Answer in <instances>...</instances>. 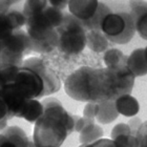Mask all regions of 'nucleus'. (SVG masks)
I'll return each instance as SVG.
<instances>
[{
    "label": "nucleus",
    "mask_w": 147,
    "mask_h": 147,
    "mask_svg": "<svg viewBox=\"0 0 147 147\" xmlns=\"http://www.w3.org/2000/svg\"><path fill=\"white\" fill-rule=\"evenodd\" d=\"M111 13V9L108 7L105 3L99 1V5L96 9L95 14L87 20H83L82 24L85 28V31L90 30H101V24L106 16Z\"/></svg>",
    "instance_id": "nucleus-18"
},
{
    "label": "nucleus",
    "mask_w": 147,
    "mask_h": 147,
    "mask_svg": "<svg viewBox=\"0 0 147 147\" xmlns=\"http://www.w3.org/2000/svg\"><path fill=\"white\" fill-rule=\"evenodd\" d=\"M49 5V0H25L23 2L22 12L26 18L40 14Z\"/></svg>",
    "instance_id": "nucleus-23"
},
{
    "label": "nucleus",
    "mask_w": 147,
    "mask_h": 147,
    "mask_svg": "<svg viewBox=\"0 0 147 147\" xmlns=\"http://www.w3.org/2000/svg\"><path fill=\"white\" fill-rule=\"evenodd\" d=\"M58 32L45 39L35 40V41L31 40L32 52L38 53V54H47V53L53 52L58 46Z\"/></svg>",
    "instance_id": "nucleus-21"
},
{
    "label": "nucleus",
    "mask_w": 147,
    "mask_h": 147,
    "mask_svg": "<svg viewBox=\"0 0 147 147\" xmlns=\"http://www.w3.org/2000/svg\"><path fill=\"white\" fill-rule=\"evenodd\" d=\"M109 40L101 30L86 31V46L95 53H104L108 49Z\"/></svg>",
    "instance_id": "nucleus-17"
},
{
    "label": "nucleus",
    "mask_w": 147,
    "mask_h": 147,
    "mask_svg": "<svg viewBox=\"0 0 147 147\" xmlns=\"http://www.w3.org/2000/svg\"><path fill=\"white\" fill-rule=\"evenodd\" d=\"M92 68L82 66L69 75L64 81V89L69 98L79 102H90V81Z\"/></svg>",
    "instance_id": "nucleus-6"
},
{
    "label": "nucleus",
    "mask_w": 147,
    "mask_h": 147,
    "mask_svg": "<svg viewBox=\"0 0 147 147\" xmlns=\"http://www.w3.org/2000/svg\"><path fill=\"white\" fill-rule=\"evenodd\" d=\"M41 102H42L43 107H44L45 115H49V116H53L55 118H58L59 120H61L67 128L68 135H71V132L75 131L74 116L65 109L60 100L47 96V98L43 99Z\"/></svg>",
    "instance_id": "nucleus-11"
},
{
    "label": "nucleus",
    "mask_w": 147,
    "mask_h": 147,
    "mask_svg": "<svg viewBox=\"0 0 147 147\" xmlns=\"http://www.w3.org/2000/svg\"><path fill=\"white\" fill-rule=\"evenodd\" d=\"M136 137H137V140H138L139 146L147 147V121L142 122Z\"/></svg>",
    "instance_id": "nucleus-30"
},
{
    "label": "nucleus",
    "mask_w": 147,
    "mask_h": 147,
    "mask_svg": "<svg viewBox=\"0 0 147 147\" xmlns=\"http://www.w3.org/2000/svg\"><path fill=\"white\" fill-rule=\"evenodd\" d=\"M7 121H9V119H4L2 121H0V130L4 129L7 126Z\"/></svg>",
    "instance_id": "nucleus-39"
},
{
    "label": "nucleus",
    "mask_w": 147,
    "mask_h": 147,
    "mask_svg": "<svg viewBox=\"0 0 147 147\" xmlns=\"http://www.w3.org/2000/svg\"><path fill=\"white\" fill-rule=\"evenodd\" d=\"M145 57H146V60H147V46L145 47Z\"/></svg>",
    "instance_id": "nucleus-42"
},
{
    "label": "nucleus",
    "mask_w": 147,
    "mask_h": 147,
    "mask_svg": "<svg viewBox=\"0 0 147 147\" xmlns=\"http://www.w3.org/2000/svg\"><path fill=\"white\" fill-rule=\"evenodd\" d=\"M108 68V67H107ZM113 85V99L126 94H131L135 86L136 77L127 66L120 68H108Z\"/></svg>",
    "instance_id": "nucleus-10"
},
{
    "label": "nucleus",
    "mask_w": 147,
    "mask_h": 147,
    "mask_svg": "<svg viewBox=\"0 0 147 147\" xmlns=\"http://www.w3.org/2000/svg\"><path fill=\"white\" fill-rule=\"evenodd\" d=\"M128 126H129V128H130V130H131V134L132 135H137V132H138L139 128H140V126H141L142 124V121L141 119L139 118V117H131L130 118V120L128 121Z\"/></svg>",
    "instance_id": "nucleus-33"
},
{
    "label": "nucleus",
    "mask_w": 147,
    "mask_h": 147,
    "mask_svg": "<svg viewBox=\"0 0 147 147\" xmlns=\"http://www.w3.org/2000/svg\"><path fill=\"white\" fill-rule=\"evenodd\" d=\"M4 119H9V109H7L5 102L0 97V121Z\"/></svg>",
    "instance_id": "nucleus-36"
},
{
    "label": "nucleus",
    "mask_w": 147,
    "mask_h": 147,
    "mask_svg": "<svg viewBox=\"0 0 147 147\" xmlns=\"http://www.w3.org/2000/svg\"><path fill=\"white\" fill-rule=\"evenodd\" d=\"M113 141L116 142L117 146H139L138 140L135 135L119 136L116 139H113Z\"/></svg>",
    "instance_id": "nucleus-28"
},
{
    "label": "nucleus",
    "mask_w": 147,
    "mask_h": 147,
    "mask_svg": "<svg viewBox=\"0 0 147 147\" xmlns=\"http://www.w3.org/2000/svg\"><path fill=\"white\" fill-rule=\"evenodd\" d=\"M74 122H75V131L77 132H80L82 130L86 125H88L90 123L95 122V121H92V120H88L84 118V117H81V116H74Z\"/></svg>",
    "instance_id": "nucleus-31"
},
{
    "label": "nucleus",
    "mask_w": 147,
    "mask_h": 147,
    "mask_svg": "<svg viewBox=\"0 0 147 147\" xmlns=\"http://www.w3.org/2000/svg\"><path fill=\"white\" fill-rule=\"evenodd\" d=\"M125 135H132L131 130L129 128L127 123H119L113 127L111 132H110V139H116L119 136H125Z\"/></svg>",
    "instance_id": "nucleus-29"
},
{
    "label": "nucleus",
    "mask_w": 147,
    "mask_h": 147,
    "mask_svg": "<svg viewBox=\"0 0 147 147\" xmlns=\"http://www.w3.org/2000/svg\"><path fill=\"white\" fill-rule=\"evenodd\" d=\"M115 100H102L96 102L95 120L100 124H109L119 117Z\"/></svg>",
    "instance_id": "nucleus-14"
},
{
    "label": "nucleus",
    "mask_w": 147,
    "mask_h": 147,
    "mask_svg": "<svg viewBox=\"0 0 147 147\" xmlns=\"http://www.w3.org/2000/svg\"><path fill=\"white\" fill-rule=\"evenodd\" d=\"M68 1L69 0H49V4L51 6H54L58 9H65L68 5Z\"/></svg>",
    "instance_id": "nucleus-35"
},
{
    "label": "nucleus",
    "mask_w": 147,
    "mask_h": 147,
    "mask_svg": "<svg viewBox=\"0 0 147 147\" xmlns=\"http://www.w3.org/2000/svg\"><path fill=\"white\" fill-rule=\"evenodd\" d=\"M25 0H9V2H11V4L12 5H14V4H18V3L20 2H24Z\"/></svg>",
    "instance_id": "nucleus-40"
},
{
    "label": "nucleus",
    "mask_w": 147,
    "mask_h": 147,
    "mask_svg": "<svg viewBox=\"0 0 147 147\" xmlns=\"http://www.w3.org/2000/svg\"><path fill=\"white\" fill-rule=\"evenodd\" d=\"M58 46L57 49L67 55H78L86 47V31L82 20L71 13L63 16L61 24L57 28Z\"/></svg>",
    "instance_id": "nucleus-1"
},
{
    "label": "nucleus",
    "mask_w": 147,
    "mask_h": 147,
    "mask_svg": "<svg viewBox=\"0 0 147 147\" xmlns=\"http://www.w3.org/2000/svg\"><path fill=\"white\" fill-rule=\"evenodd\" d=\"M16 28L7 14H0V39H5Z\"/></svg>",
    "instance_id": "nucleus-24"
},
{
    "label": "nucleus",
    "mask_w": 147,
    "mask_h": 147,
    "mask_svg": "<svg viewBox=\"0 0 147 147\" xmlns=\"http://www.w3.org/2000/svg\"><path fill=\"white\" fill-rule=\"evenodd\" d=\"M127 58L123 52L117 49H110L104 52V64L108 68H120L125 67L127 65Z\"/></svg>",
    "instance_id": "nucleus-20"
},
{
    "label": "nucleus",
    "mask_w": 147,
    "mask_h": 147,
    "mask_svg": "<svg viewBox=\"0 0 147 147\" xmlns=\"http://www.w3.org/2000/svg\"><path fill=\"white\" fill-rule=\"evenodd\" d=\"M43 113H44V107L42 102L39 101L38 99H31L21 118L26 122L35 124L43 116Z\"/></svg>",
    "instance_id": "nucleus-22"
},
{
    "label": "nucleus",
    "mask_w": 147,
    "mask_h": 147,
    "mask_svg": "<svg viewBox=\"0 0 147 147\" xmlns=\"http://www.w3.org/2000/svg\"><path fill=\"white\" fill-rule=\"evenodd\" d=\"M14 82L26 92L30 99H41L44 84L41 78L33 69L20 66Z\"/></svg>",
    "instance_id": "nucleus-9"
},
{
    "label": "nucleus",
    "mask_w": 147,
    "mask_h": 147,
    "mask_svg": "<svg viewBox=\"0 0 147 147\" xmlns=\"http://www.w3.org/2000/svg\"><path fill=\"white\" fill-rule=\"evenodd\" d=\"M103 135H104V131L101 126L92 122L86 125L79 132V141L82 146H89L92 142L101 139Z\"/></svg>",
    "instance_id": "nucleus-19"
},
{
    "label": "nucleus",
    "mask_w": 147,
    "mask_h": 147,
    "mask_svg": "<svg viewBox=\"0 0 147 147\" xmlns=\"http://www.w3.org/2000/svg\"><path fill=\"white\" fill-rule=\"evenodd\" d=\"M129 6L131 11L130 15L135 20L143 13L147 12V1L145 0H129Z\"/></svg>",
    "instance_id": "nucleus-26"
},
{
    "label": "nucleus",
    "mask_w": 147,
    "mask_h": 147,
    "mask_svg": "<svg viewBox=\"0 0 147 147\" xmlns=\"http://www.w3.org/2000/svg\"><path fill=\"white\" fill-rule=\"evenodd\" d=\"M4 41V49L0 55V65L22 66L25 56L32 53L31 38L22 28L15 30Z\"/></svg>",
    "instance_id": "nucleus-5"
},
{
    "label": "nucleus",
    "mask_w": 147,
    "mask_h": 147,
    "mask_svg": "<svg viewBox=\"0 0 147 147\" xmlns=\"http://www.w3.org/2000/svg\"><path fill=\"white\" fill-rule=\"evenodd\" d=\"M89 146L92 147H103V146H117L116 145V142L113 141V139H99V140H97V141L92 142V144L89 145Z\"/></svg>",
    "instance_id": "nucleus-34"
},
{
    "label": "nucleus",
    "mask_w": 147,
    "mask_h": 147,
    "mask_svg": "<svg viewBox=\"0 0 147 147\" xmlns=\"http://www.w3.org/2000/svg\"><path fill=\"white\" fill-rule=\"evenodd\" d=\"M96 115V102H86V105L83 109V117L88 120H95Z\"/></svg>",
    "instance_id": "nucleus-32"
},
{
    "label": "nucleus",
    "mask_w": 147,
    "mask_h": 147,
    "mask_svg": "<svg viewBox=\"0 0 147 147\" xmlns=\"http://www.w3.org/2000/svg\"><path fill=\"white\" fill-rule=\"evenodd\" d=\"M67 136V128L61 120L43 113L35 123L33 143L38 147H58L63 144Z\"/></svg>",
    "instance_id": "nucleus-2"
},
{
    "label": "nucleus",
    "mask_w": 147,
    "mask_h": 147,
    "mask_svg": "<svg viewBox=\"0 0 147 147\" xmlns=\"http://www.w3.org/2000/svg\"><path fill=\"white\" fill-rule=\"evenodd\" d=\"M3 49H4V41L3 39H0V55L3 52Z\"/></svg>",
    "instance_id": "nucleus-41"
},
{
    "label": "nucleus",
    "mask_w": 147,
    "mask_h": 147,
    "mask_svg": "<svg viewBox=\"0 0 147 147\" xmlns=\"http://www.w3.org/2000/svg\"><path fill=\"white\" fill-rule=\"evenodd\" d=\"M126 66L135 77L146 76L147 60L145 57V49H137L132 51L127 58Z\"/></svg>",
    "instance_id": "nucleus-15"
},
{
    "label": "nucleus",
    "mask_w": 147,
    "mask_h": 147,
    "mask_svg": "<svg viewBox=\"0 0 147 147\" xmlns=\"http://www.w3.org/2000/svg\"><path fill=\"white\" fill-rule=\"evenodd\" d=\"M22 66L31 68L41 78L44 84V88L41 94V98L56 94L61 88V81L54 69L40 57H30L23 60Z\"/></svg>",
    "instance_id": "nucleus-7"
},
{
    "label": "nucleus",
    "mask_w": 147,
    "mask_h": 147,
    "mask_svg": "<svg viewBox=\"0 0 147 147\" xmlns=\"http://www.w3.org/2000/svg\"><path fill=\"white\" fill-rule=\"evenodd\" d=\"M101 31L110 42L121 45L130 42L137 33L135 19L126 12L109 13L102 22Z\"/></svg>",
    "instance_id": "nucleus-3"
},
{
    "label": "nucleus",
    "mask_w": 147,
    "mask_h": 147,
    "mask_svg": "<svg viewBox=\"0 0 147 147\" xmlns=\"http://www.w3.org/2000/svg\"><path fill=\"white\" fill-rule=\"evenodd\" d=\"M6 14L9 16V18L13 21V24H14L16 30L22 28L26 24V17H25V15L23 14L22 11L11 9Z\"/></svg>",
    "instance_id": "nucleus-25"
},
{
    "label": "nucleus",
    "mask_w": 147,
    "mask_h": 147,
    "mask_svg": "<svg viewBox=\"0 0 147 147\" xmlns=\"http://www.w3.org/2000/svg\"><path fill=\"white\" fill-rule=\"evenodd\" d=\"M11 6L9 0H0V14H6L11 9Z\"/></svg>",
    "instance_id": "nucleus-37"
},
{
    "label": "nucleus",
    "mask_w": 147,
    "mask_h": 147,
    "mask_svg": "<svg viewBox=\"0 0 147 147\" xmlns=\"http://www.w3.org/2000/svg\"><path fill=\"white\" fill-rule=\"evenodd\" d=\"M15 146H34V143L28 140V135L21 127L16 125L6 126L0 130V147Z\"/></svg>",
    "instance_id": "nucleus-12"
},
{
    "label": "nucleus",
    "mask_w": 147,
    "mask_h": 147,
    "mask_svg": "<svg viewBox=\"0 0 147 147\" xmlns=\"http://www.w3.org/2000/svg\"><path fill=\"white\" fill-rule=\"evenodd\" d=\"M99 0H69L67 9L71 15L80 20H87L95 14Z\"/></svg>",
    "instance_id": "nucleus-13"
},
{
    "label": "nucleus",
    "mask_w": 147,
    "mask_h": 147,
    "mask_svg": "<svg viewBox=\"0 0 147 147\" xmlns=\"http://www.w3.org/2000/svg\"><path fill=\"white\" fill-rule=\"evenodd\" d=\"M64 14L49 4L43 12L26 18V32L31 40H41L57 33V28L61 24Z\"/></svg>",
    "instance_id": "nucleus-4"
},
{
    "label": "nucleus",
    "mask_w": 147,
    "mask_h": 147,
    "mask_svg": "<svg viewBox=\"0 0 147 147\" xmlns=\"http://www.w3.org/2000/svg\"><path fill=\"white\" fill-rule=\"evenodd\" d=\"M5 85V82H4V79L2 77V73H1V65H0V92L2 90V88Z\"/></svg>",
    "instance_id": "nucleus-38"
},
{
    "label": "nucleus",
    "mask_w": 147,
    "mask_h": 147,
    "mask_svg": "<svg viewBox=\"0 0 147 147\" xmlns=\"http://www.w3.org/2000/svg\"><path fill=\"white\" fill-rule=\"evenodd\" d=\"M0 97L3 99V101L5 102L7 106L9 120L14 117L21 118L28 106V101L31 100L26 95V92L15 82L5 84L0 92Z\"/></svg>",
    "instance_id": "nucleus-8"
},
{
    "label": "nucleus",
    "mask_w": 147,
    "mask_h": 147,
    "mask_svg": "<svg viewBox=\"0 0 147 147\" xmlns=\"http://www.w3.org/2000/svg\"><path fill=\"white\" fill-rule=\"evenodd\" d=\"M115 103H116L118 113L127 118L137 116L140 111L139 101L130 94H126V95L118 97L117 99H115Z\"/></svg>",
    "instance_id": "nucleus-16"
},
{
    "label": "nucleus",
    "mask_w": 147,
    "mask_h": 147,
    "mask_svg": "<svg viewBox=\"0 0 147 147\" xmlns=\"http://www.w3.org/2000/svg\"><path fill=\"white\" fill-rule=\"evenodd\" d=\"M136 32L142 39L147 41V12L143 13L135 20Z\"/></svg>",
    "instance_id": "nucleus-27"
}]
</instances>
